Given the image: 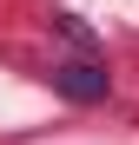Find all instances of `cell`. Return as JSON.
<instances>
[{"label":"cell","mask_w":139,"mask_h":145,"mask_svg":"<svg viewBox=\"0 0 139 145\" xmlns=\"http://www.w3.org/2000/svg\"><path fill=\"white\" fill-rule=\"evenodd\" d=\"M46 79H53V92H60V99H73V106H99L106 92H113V72L93 59V53H80V59H60Z\"/></svg>","instance_id":"6da1fadb"},{"label":"cell","mask_w":139,"mask_h":145,"mask_svg":"<svg viewBox=\"0 0 139 145\" xmlns=\"http://www.w3.org/2000/svg\"><path fill=\"white\" fill-rule=\"evenodd\" d=\"M53 27H60V33H66V40H73V46H86V53H93V33H86V27H80V20H73V13H53Z\"/></svg>","instance_id":"7a4b0ae2"}]
</instances>
